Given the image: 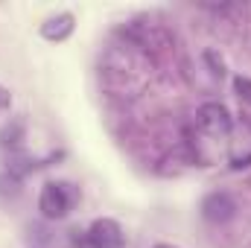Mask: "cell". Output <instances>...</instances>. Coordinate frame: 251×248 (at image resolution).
<instances>
[{
    "mask_svg": "<svg viewBox=\"0 0 251 248\" xmlns=\"http://www.w3.org/2000/svg\"><path fill=\"white\" fill-rule=\"evenodd\" d=\"M73 207V193H70V184L64 181H47L38 193V210L44 219L50 222H59L70 213Z\"/></svg>",
    "mask_w": 251,
    "mask_h": 248,
    "instance_id": "6da1fadb",
    "label": "cell"
},
{
    "mask_svg": "<svg viewBox=\"0 0 251 248\" xmlns=\"http://www.w3.org/2000/svg\"><path fill=\"white\" fill-rule=\"evenodd\" d=\"M88 237V246L91 248H126V234L123 225L117 219H108V216H100L88 225L85 231Z\"/></svg>",
    "mask_w": 251,
    "mask_h": 248,
    "instance_id": "7a4b0ae2",
    "label": "cell"
},
{
    "mask_svg": "<svg viewBox=\"0 0 251 248\" xmlns=\"http://www.w3.org/2000/svg\"><path fill=\"white\" fill-rule=\"evenodd\" d=\"M199 210H201V219H204V222H210V225H225V222H231V219L237 216V201H234L231 193L213 190V193H207V196L201 198Z\"/></svg>",
    "mask_w": 251,
    "mask_h": 248,
    "instance_id": "3957f363",
    "label": "cell"
},
{
    "mask_svg": "<svg viewBox=\"0 0 251 248\" xmlns=\"http://www.w3.org/2000/svg\"><path fill=\"white\" fill-rule=\"evenodd\" d=\"M196 125L204 131V134H210V137H225L228 131H231V111L222 105V102H204L199 111H196Z\"/></svg>",
    "mask_w": 251,
    "mask_h": 248,
    "instance_id": "277c9868",
    "label": "cell"
},
{
    "mask_svg": "<svg viewBox=\"0 0 251 248\" xmlns=\"http://www.w3.org/2000/svg\"><path fill=\"white\" fill-rule=\"evenodd\" d=\"M73 29H76L73 12H56V15L44 18V24H41V38H47V41H53V44H62V41H67V38L73 35Z\"/></svg>",
    "mask_w": 251,
    "mask_h": 248,
    "instance_id": "5b68a950",
    "label": "cell"
},
{
    "mask_svg": "<svg viewBox=\"0 0 251 248\" xmlns=\"http://www.w3.org/2000/svg\"><path fill=\"white\" fill-rule=\"evenodd\" d=\"M26 140V120L24 117H12L0 125V146L3 149H18Z\"/></svg>",
    "mask_w": 251,
    "mask_h": 248,
    "instance_id": "8992f818",
    "label": "cell"
},
{
    "mask_svg": "<svg viewBox=\"0 0 251 248\" xmlns=\"http://www.w3.org/2000/svg\"><path fill=\"white\" fill-rule=\"evenodd\" d=\"M234 94H237V99L240 102H246V105H251V79L249 76H234Z\"/></svg>",
    "mask_w": 251,
    "mask_h": 248,
    "instance_id": "52a82bcc",
    "label": "cell"
},
{
    "mask_svg": "<svg viewBox=\"0 0 251 248\" xmlns=\"http://www.w3.org/2000/svg\"><path fill=\"white\" fill-rule=\"evenodd\" d=\"M204 62L210 64V73H213V76H219V79L225 76V62H222L213 50H207V53H204Z\"/></svg>",
    "mask_w": 251,
    "mask_h": 248,
    "instance_id": "ba28073f",
    "label": "cell"
},
{
    "mask_svg": "<svg viewBox=\"0 0 251 248\" xmlns=\"http://www.w3.org/2000/svg\"><path fill=\"white\" fill-rule=\"evenodd\" d=\"M9 105H12V94L0 85V111H9Z\"/></svg>",
    "mask_w": 251,
    "mask_h": 248,
    "instance_id": "9c48e42d",
    "label": "cell"
},
{
    "mask_svg": "<svg viewBox=\"0 0 251 248\" xmlns=\"http://www.w3.org/2000/svg\"><path fill=\"white\" fill-rule=\"evenodd\" d=\"M152 248H178V246H170V243H158V246H152Z\"/></svg>",
    "mask_w": 251,
    "mask_h": 248,
    "instance_id": "30bf717a",
    "label": "cell"
}]
</instances>
